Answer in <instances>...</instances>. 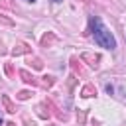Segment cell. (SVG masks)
I'll return each mask as SVG.
<instances>
[{
    "instance_id": "obj_1",
    "label": "cell",
    "mask_w": 126,
    "mask_h": 126,
    "mask_svg": "<svg viewBox=\"0 0 126 126\" xmlns=\"http://www.w3.org/2000/svg\"><path fill=\"white\" fill-rule=\"evenodd\" d=\"M93 37H94V43L100 45V47H104V49H114V47H116L114 35L106 30V26H104L98 18L93 20Z\"/></svg>"
},
{
    "instance_id": "obj_2",
    "label": "cell",
    "mask_w": 126,
    "mask_h": 126,
    "mask_svg": "<svg viewBox=\"0 0 126 126\" xmlns=\"http://www.w3.org/2000/svg\"><path fill=\"white\" fill-rule=\"evenodd\" d=\"M28 2H35V0H28Z\"/></svg>"
}]
</instances>
